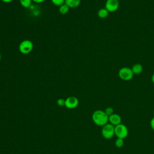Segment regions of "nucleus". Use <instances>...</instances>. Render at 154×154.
Instances as JSON below:
<instances>
[{
	"instance_id": "dca6fc26",
	"label": "nucleus",
	"mask_w": 154,
	"mask_h": 154,
	"mask_svg": "<svg viewBox=\"0 0 154 154\" xmlns=\"http://www.w3.org/2000/svg\"><path fill=\"white\" fill-rule=\"evenodd\" d=\"M104 111H105V112L106 114V115L108 116H109L112 115V114H114V109L111 106H108V107L106 108L104 110Z\"/></svg>"
},
{
	"instance_id": "aec40b11",
	"label": "nucleus",
	"mask_w": 154,
	"mask_h": 154,
	"mask_svg": "<svg viewBox=\"0 0 154 154\" xmlns=\"http://www.w3.org/2000/svg\"><path fill=\"white\" fill-rule=\"evenodd\" d=\"M1 1H2V2H5V3H9V2H11L13 0H1Z\"/></svg>"
},
{
	"instance_id": "0eeeda50",
	"label": "nucleus",
	"mask_w": 154,
	"mask_h": 154,
	"mask_svg": "<svg viewBox=\"0 0 154 154\" xmlns=\"http://www.w3.org/2000/svg\"><path fill=\"white\" fill-rule=\"evenodd\" d=\"M79 100L76 97L69 96L65 99V106L69 109H73L78 106Z\"/></svg>"
},
{
	"instance_id": "ddd939ff",
	"label": "nucleus",
	"mask_w": 154,
	"mask_h": 154,
	"mask_svg": "<svg viewBox=\"0 0 154 154\" xmlns=\"http://www.w3.org/2000/svg\"><path fill=\"white\" fill-rule=\"evenodd\" d=\"M19 2L20 5L23 7L28 8L30 7V6L31 5V3L32 1V0H19Z\"/></svg>"
},
{
	"instance_id": "a211bd4d",
	"label": "nucleus",
	"mask_w": 154,
	"mask_h": 154,
	"mask_svg": "<svg viewBox=\"0 0 154 154\" xmlns=\"http://www.w3.org/2000/svg\"><path fill=\"white\" fill-rule=\"evenodd\" d=\"M150 125L152 128V129L154 131V116L151 119L150 121Z\"/></svg>"
},
{
	"instance_id": "2eb2a0df",
	"label": "nucleus",
	"mask_w": 154,
	"mask_h": 154,
	"mask_svg": "<svg viewBox=\"0 0 154 154\" xmlns=\"http://www.w3.org/2000/svg\"><path fill=\"white\" fill-rule=\"evenodd\" d=\"M52 3L56 6H61L65 2V0H51Z\"/></svg>"
},
{
	"instance_id": "20e7f679",
	"label": "nucleus",
	"mask_w": 154,
	"mask_h": 154,
	"mask_svg": "<svg viewBox=\"0 0 154 154\" xmlns=\"http://www.w3.org/2000/svg\"><path fill=\"white\" fill-rule=\"evenodd\" d=\"M118 75L119 78L123 81H129L133 78L134 74L131 68L128 67H123L119 69Z\"/></svg>"
},
{
	"instance_id": "f3484780",
	"label": "nucleus",
	"mask_w": 154,
	"mask_h": 154,
	"mask_svg": "<svg viewBox=\"0 0 154 154\" xmlns=\"http://www.w3.org/2000/svg\"><path fill=\"white\" fill-rule=\"evenodd\" d=\"M57 103L59 106H65V99L63 98H60L57 100Z\"/></svg>"
},
{
	"instance_id": "1a4fd4ad",
	"label": "nucleus",
	"mask_w": 154,
	"mask_h": 154,
	"mask_svg": "<svg viewBox=\"0 0 154 154\" xmlns=\"http://www.w3.org/2000/svg\"><path fill=\"white\" fill-rule=\"evenodd\" d=\"M70 8L78 7L81 4V0H65L64 2Z\"/></svg>"
},
{
	"instance_id": "6e6552de",
	"label": "nucleus",
	"mask_w": 154,
	"mask_h": 154,
	"mask_svg": "<svg viewBox=\"0 0 154 154\" xmlns=\"http://www.w3.org/2000/svg\"><path fill=\"white\" fill-rule=\"evenodd\" d=\"M108 122L114 126L122 123L121 116L118 114H112V115L108 116Z\"/></svg>"
},
{
	"instance_id": "412c9836",
	"label": "nucleus",
	"mask_w": 154,
	"mask_h": 154,
	"mask_svg": "<svg viewBox=\"0 0 154 154\" xmlns=\"http://www.w3.org/2000/svg\"><path fill=\"white\" fill-rule=\"evenodd\" d=\"M151 80H152V83L154 84V73L152 75V77H151Z\"/></svg>"
},
{
	"instance_id": "7ed1b4c3",
	"label": "nucleus",
	"mask_w": 154,
	"mask_h": 154,
	"mask_svg": "<svg viewBox=\"0 0 154 154\" xmlns=\"http://www.w3.org/2000/svg\"><path fill=\"white\" fill-rule=\"evenodd\" d=\"M34 45L30 40H23L19 45V51L22 54H29L33 49Z\"/></svg>"
},
{
	"instance_id": "f03ea898",
	"label": "nucleus",
	"mask_w": 154,
	"mask_h": 154,
	"mask_svg": "<svg viewBox=\"0 0 154 154\" xmlns=\"http://www.w3.org/2000/svg\"><path fill=\"white\" fill-rule=\"evenodd\" d=\"M114 128L115 126L109 123H108L102 126L101 134L102 137L106 140L112 138L115 135Z\"/></svg>"
},
{
	"instance_id": "6ab92c4d",
	"label": "nucleus",
	"mask_w": 154,
	"mask_h": 154,
	"mask_svg": "<svg viewBox=\"0 0 154 154\" xmlns=\"http://www.w3.org/2000/svg\"><path fill=\"white\" fill-rule=\"evenodd\" d=\"M33 2H35V3H38V4H40V3H42L43 2V1H45V0H32Z\"/></svg>"
},
{
	"instance_id": "f8f14e48",
	"label": "nucleus",
	"mask_w": 154,
	"mask_h": 154,
	"mask_svg": "<svg viewBox=\"0 0 154 154\" xmlns=\"http://www.w3.org/2000/svg\"><path fill=\"white\" fill-rule=\"evenodd\" d=\"M70 8L64 3L59 7V12L61 14H66L69 11Z\"/></svg>"
},
{
	"instance_id": "4468645a",
	"label": "nucleus",
	"mask_w": 154,
	"mask_h": 154,
	"mask_svg": "<svg viewBox=\"0 0 154 154\" xmlns=\"http://www.w3.org/2000/svg\"><path fill=\"white\" fill-rule=\"evenodd\" d=\"M115 146L118 147V148H120L122 147L123 144H124V139H122V138H117V139L116 140L115 142H114Z\"/></svg>"
},
{
	"instance_id": "9b49d317",
	"label": "nucleus",
	"mask_w": 154,
	"mask_h": 154,
	"mask_svg": "<svg viewBox=\"0 0 154 154\" xmlns=\"http://www.w3.org/2000/svg\"><path fill=\"white\" fill-rule=\"evenodd\" d=\"M108 14H109V11L105 8H100L97 11V16L99 18H101V19H105L107 17Z\"/></svg>"
},
{
	"instance_id": "9d476101",
	"label": "nucleus",
	"mask_w": 154,
	"mask_h": 154,
	"mask_svg": "<svg viewBox=\"0 0 154 154\" xmlns=\"http://www.w3.org/2000/svg\"><path fill=\"white\" fill-rule=\"evenodd\" d=\"M131 69L134 75H139L143 72V67L142 64L140 63H136L132 66Z\"/></svg>"
},
{
	"instance_id": "5701e85b",
	"label": "nucleus",
	"mask_w": 154,
	"mask_h": 154,
	"mask_svg": "<svg viewBox=\"0 0 154 154\" xmlns=\"http://www.w3.org/2000/svg\"><path fill=\"white\" fill-rule=\"evenodd\" d=\"M153 116H154V109H153Z\"/></svg>"
},
{
	"instance_id": "4be33fe9",
	"label": "nucleus",
	"mask_w": 154,
	"mask_h": 154,
	"mask_svg": "<svg viewBox=\"0 0 154 154\" xmlns=\"http://www.w3.org/2000/svg\"><path fill=\"white\" fill-rule=\"evenodd\" d=\"M1 53H0V61H1Z\"/></svg>"
},
{
	"instance_id": "f257e3e1",
	"label": "nucleus",
	"mask_w": 154,
	"mask_h": 154,
	"mask_svg": "<svg viewBox=\"0 0 154 154\" xmlns=\"http://www.w3.org/2000/svg\"><path fill=\"white\" fill-rule=\"evenodd\" d=\"M91 119L94 123L99 126H103L108 123V116L103 110L94 111L91 116Z\"/></svg>"
},
{
	"instance_id": "39448f33",
	"label": "nucleus",
	"mask_w": 154,
	"mask_h": 154,
	"mask_svg": "<svg viewBox=\"0 0 154 154\" xmlns=\"http://www.w3.org/2000/svg\"><path fill=\"white\" fill-rule=\"evenodd\" d=\"M114 132L115 135L117 137V138L122 139L126 138L128 137L129 133L128 129L126 126L122 123L115 126Z\"/></svg>"
},
{
	"instance_id": "423d86ee",
	"label": "nucleus",
	"mask_w": 154,
	"mask_h": 154,
	"mask_svg": "<svg viewBox=\"0 0 154 154\" xmlns=\"http://www.w3.org/2000/svg\"><path fill=\"white\" fill-rule=\"evenodd\" d=\"M119 5V0H106L105 8L109 11V13H112L118 10Z\"/></svg>"
}]
</instances>
